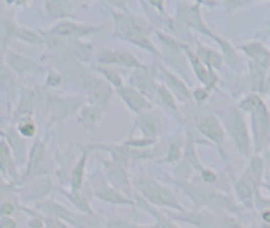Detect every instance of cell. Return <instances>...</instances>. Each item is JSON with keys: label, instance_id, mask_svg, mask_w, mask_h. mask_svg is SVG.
Here are the masks:
<instances>
[{"label": "cell", "instance_id": "obj_1", "mask_svg": "<svg viewBox=\"0 0 270 228\" xmlns=\"http://www.w3.org/2000/svg\"><path fill=\"white\" fill-rule=\"evenodd\" d=\"M113 22H114V31L113 37L119 39L122 42L130 43L138 48L150 52L156 57H163V55L158 51L153 42H151V33L154 32L155 27L150 24L147 20L142 17L134 16L131 13L121 12V11L109 8Z\"/></svg>", "mask_w": 270, "mask_h": 228}, {"label": "cell", "instance_id": "obj_2", "mask_svg": "<svg viewBox=\"0 0 270 228\" xmlns=\"http://www.w3.org/2000/svg\"><path fill=\"white\" fill-rule=\"evenodd\" d=\"M135 187H137L135 193L139 194L151 206H162L178 210V211H184L175 193H172L169 187L160 183L149 174H140L135 182Z\"/></svg>", "mask_w": 270, "mask_h": 228}, {"label": "cell", "instance_id": "obj_3", "mask_svg": "<svg viewBox=\"0 0 270 228\" xmlns=\"http://www.w3.org/2000/svg\"><path fill=\"white\" fill-rule=\"evenodd\" d=\"M238 109L251 113L256 150L264 149L270 139V114L264 101L257 96H248L240 102Z\"/></svg>", "mask_w": 270, "mask_h": 228}, {"label": "cell", "instance_id": "obj_4", "mask_svg": "<svg viewBox=\"0 0 270 228\" xmlns=\"http://www.w3.org/2000/svg\"><path fill=\"white\" fill-rule=\"evenodd\" d=\"M81 85L85 90L86 100L89 105L98 106L105 110L110 105L113 97H114V88L103 78H99L92 73L84 72L79 77Z\"/></svg>", "mask_w": 270, "mask_h": 228}, {"label": "cell", "instance_id": "obj_5", "mask_svg": "<svg viewBox=\"0 0 270 228\" xmlns=\"http://www.w3.org/2000/svg\"><path fill=\"white\" fill-rule=\"evenodd\" d=\"M200 6L201 3H199V2H179V3H176L175 19L187 28L204 33V35L216 42L219 39V36L213 32L212 29L206 26V23L204 22Z\"/></svg>", "mask_w": 270, "mask_h": 228}, {"label": "cell", "instance_id": "obj_6", "mask_svg": "<svg viewBox=\"0 0 270 228\" xmlns=\"http://www.w3.org/2000/svg\"><path fill=\"white\" fill-rule=\"evenodd\" d=\"M51 170L52 159L47 143L41 138H36L29 151L28 164H27V170L23 179L31 182L37 178L47 177Z\"/></svg>", "mask_w": 270, "mask_h": 228}, {"label": "cell", "instance_id": "obj_7", "mask_svg": "<svg viewBox=\"0 0 270 228\" xmlns=\"http://www.w3.org/2000/svg\"><path fill=\"white\" fill-rule=\"evenodd\" d=\"M225 133L232 137L237 150L244 155H248L251 151V135H249L248 126L245 122L241 110L238 108H233L228 112L222 123Z\"/></svg>", "mask_w": 270, "mask_h": 228}, {"label": "cell", "instance_id": "obj_8", "mask_svg": "<svg viewBox=\"0 0 270 228\" xmlns=\"http://www.w3.org/2000/svg\"><path fill=\"white\" fill-rule=\"evenodd\" d=\"M89 186L92 190V195L98 198L99 200L111 203V204H119V206H134L135 204V200L133 198L124 195L123 193L118 191L109 184L105 175L102 173V169H98L90 175Z\"/></svg>", "mask_w": 270, "mask_h": 228}, {"label": "cell", "instance_id": "obj_9", "mask_svg": "<svg viewBox=\"0 0 270 228\" xmlns=\"http://www.w3.org/2000/svg\"><path fill=\"white\" fill-rule=\"evenodd\" d=\"M105 26H95V24H82V23H76L72 20H61L56 23L52 28L48 29L45 35L57 37L61 40H68V42H77L89 35L99 33L103 31Z\"/></svg>", "mask_w": 270, "mask_h": 228}, {"label": "cell", "instance_id": "obj_10", "mask_svg": "<svg viewBox=\"0 0 270 228\" xmlns=\"http://www.w3.org/2000/svg\"><path fill=\"white\" fill-rule=\"evenodd\" d=\"M194 126L196 129L199 134L210 142L212 146H217L221 153L222 158H225L224 154V143H225V129L220 122L217 117L212 116V114H203L195 118Z\"/></svg>", "mask_w": 270, "mask_h": 228}, {"label": "cell", "instance_id": "obj_11", "mask_svg": "<svg viewBox=\"0 0 270 228\" xmlns=\"http://www.w3.org/2000/svg\"><path fill=\"white\" fill-rule=\"evenodd\" d=\"M99 162H101L102 166V173L105 175L109 184L134 199L135 193H134V187L130 180L129 170L117 164L111 159H108V158H99Z\"/></svg>", "mask_w": 270, "mask_h": 228}, {"label": "cell", "instance_id": "obj_12", "mask_svg": "<svg viewBox=\"0 0 270 228\" xmlns=\"http://www.w3.org/2000/svg\"><path fill=\"white\" fill-rule=\"evenodd\" d=\"M86 98L84 97H63L52 94L48 98V108H49V125L63 122L64 119L81 109Z\"/></svg>", "mask_w": 270, "mask_h": 228}, {"label": "cell", "instance_id": "obj_13", "mask_svg": "<svg viewBox=\"0 0 270 228\" xmlns=\"http://www.w3.org/2000/svg\"><path fill=\"white\" fill-rule=\"evenodd\" d=\"M159 71L155 65H144L140 69H134L130 74V84L150 101L154 100L158 93L159 84L156 82Z\"/></svg>", "mask_w": 270, "mask_h": 228}, {"label": "cell", "instance_id": "obj_14", "mask_svg": "<svg viewBox=\"0 0 270 228\" xmlns=\"http://www.w3.org/2000/svg\"><path fill=\"white\" fill-rule=\"evenodd\" d=\"M184 55L187 57V61L190 63L192 71H194L195 76L201 84L203 87L206 88L208 90H212L213 88L216 87V84L219 82V76L215 71H210L205 65L201 63V60L197 57L196 52L191 47H185L184 48Z\"/></svg>", "mask_w": 270, "mask_h": 228}, {"label": "cell", "instance_id": "obj_15", "mask_svg": "<svg viewBox=\"0 0 270 228\" xmlns=\"http://www.w3.org/2000/svg\"><path fill=\"white\" fill-rule=\"evenodd\" d=\"M115 93L134 114L139 116L142 113L149 112L151 108V101L131 85H123L119 89H115Z\"/></svg>", "mask_w": 270, "mask_h": 228}, {"label": "cell", "instance_id": "obj_16", "mask_svg": "<svg viewBox=\"0 0 270 228\" xmlns=\"http://www.w3.org/2000/svg\"><path fill=\"white\" fill-rule=\"evenodd\" d=\"M158 71L163 80L162 82L164 84L165 87H167V89L174 94L176 100L180 101V102H188V101L192 100V92L190 90L187 84L181 80L179 76L172 73L170 69L163 67L162 64L158 65Z\"/></svg>", "mask_w": 270, "mask_h": 228}, {"label": "cell", "instance_id": "obj_17", "mask_svg": "<svg viewBox=\"0 0 270 228\" xmlns=\"http://www.w3.org/2000/svg\"><path fill=\"white\" fill-rule=\"evenodd\" d=\"M84 148L88 150H102L110 155V159L119 166L129 170V164L131 161V148L121 142V143H88Z\"/></svg>", "mask_w": 270, "mask_h": 228}, {"label": "cell", "instance_id": "obj_18", "mask_svg": "<svg viewBox=\"0 0 270 228\" xmlns=\"http://www.w3.org/2000/svg\"><path fill=\"white\" fill-rule=\"evenodd\" d=\"M242 51L245 52V55L251 57L253 73L257 76L258 84H261L262 82V78H264L265 76V72H266L267 69V64H269V52L261 44L244 45V47H242Z\"/></svg>", "mask_w": 270, "mask_h": 228}, {"label": "cell", "instance_id": "obj_19", "mask_svg": "<svg viewBox=\"0 0 270 228\" xmlns=\"http://www.w3.org/2000/svg\"><path fill=\"white\" fill-rule=\"evenodd\" d=\"M135 129H138L140 132V137L149 139V141L156 142L158 141L159 134V119L155 114L150 112H144L137 117L135 119Z\"/></svg>", "mask_w": 270, "mask_h": 228}, {"label": "cell", "instance_id": "obj_20", "mask_svg": "<svg viewBox=\"0 0 270 228\" xmlns=\"http://www.w3.org/2000/svg\"><path fill=\"white\" fill-rule=\"evenodd\" d=\"M103 118V109L94 105H84L77 116V122L88 132H95Z\"/></svg>", "mask_w": 270, "mask_h": 228}, {"label": "cell", "instance_id": "obj_21", "mask_svg": "<svg viewBox=\"0 0 270 228\" xmlns=\"http://www.w3.org/2000/svg\"><path fill=\"white\" fill-rule=\"evenodd\" d=\"M6 63L12 68L13 71L17 72L19 74L31 73V72H44L45 68L36 63L32 58L26 57V56L17 55L15 52H11L7 55Z\"/></svg>", "mask_w": 270, "mask_h": 228}, {"label": "cell", "instance_id": "obj_22", "mask_svg": "<svg viewBox=\"0 0 270 228\" xmlns=\"http://www.w3.org/2000/svg\"><path fill=\"white\" fill-rule=\"evenodd\" d=\"M235 190H236V194H237L238 196V199L241 200L245 206L249 207V209L253 207L254 190L256 189H254V184L253 182H252L251 174H249L248 170L245 171L242 177H240L237 180H236Z\"/></svg>", "mask_w": 270, "mask_h": 228}, {"label": "cell", "instance_id": "obj_23", "mask_svg": "<svg viewBox=\"0 0 270 228\" xmlns=\"http://www.w3.org/2000/svg\"><path fill=\"white\" fill-rule=\"evenodd\" d=\"M0 173L6 178L17 179V169L11 153V146L4 139L0 141Z\"/></svg>", "mask_w": 270, "mask_h": 228}, {"label": "cell", "instance_id": "obj_24", "mask_svg": "<svg viewBox=\"0 0 270 228\" xmlns=\"http://www.w3.org/2000/svg\"><path fill=\"white\" fill-rule=\"evenodd\" d=\"M89 153L90 150L84 148L82 154L77 159L73 169H72V173H70V187H72V191H78L85 184L86 163H88V155H89Z\"/></svg>", "mask_w": 270, "mask_h": 228}, {"label": "cell", "instance_id": "obj_25", "mask_svg": "<svg viewBox=\"0 0 270 228\" xmlns=\"http://www.w3.org/2000/svg\"><path fill=\"white\" fill-rule=\"evenodd\" d=\"M197 57L200 58L201 63L205 65L210 71H215L216 69H220L222 67V61H224V58H222V55L220 52L215 51L212 48H208L205 45L197 44V49L196 51Z\"/></svg>", "mask_w": 270, "mask_h": 228}, {"label": "cell", "instance_id": "obj_26", "mask_svg": "<svg viewBox=\"0 0 270 228\" xmlns=\"http://www.w3.org/2000/svg\"><path fill=\"white\" fill-rule=\"evenodd\" d=\"M8 31H10V35H13L15 37L23 40V42L28 43V44H32V45L47 44L45 37L43 36V33L36 32L35 29L16 26V24H10V26H8Z\"/></svg>", "mask_w": 270, "mask_h": 228}, {"label": "cell", "instance_id": "obj_27", "mask_svg": "<svg viewBox=\"0 0 270 228\" xmlns=\"http://www.w3.org/2000/svg\"><path fill=\"white\" fill-rule=\"evenodd\" d=\"M33 108H35V94L31 89H23L22 98H20L19 106L16 110L15 118L17 122L24 121V119L32 118L33 114Z\"/></svg>", "mask_w": 270, "mask_h": 228}, {"label": "cell", "instance_id": "obj_28", "mask_svg": "<svg viewBox=\"0 0 270 228\" xmlns=\"http://www.w3.org/2000/svg\"><path fill=\"white\" fill-rule=\"evenodd\" d=\"M74 4V2H45V10L49 16L61 22L72 16Z\"/></svg>", "mask_w": 270, "mask_h": 228}, {"label": "cell", "instance_id": "obj_29", "mask_svg": "<svg viewBox=\"0 0 270 228\" xmlns=\"http://www.w3.org/2000/svg\"><path fill=\"white\" fill-rule=\"evenodd\" d=\"M60 191L64 195L67 196L70 202L73 203L77 209L81 210V211L85 212V214H88V215L94 216V212H93L92 207H90L89 199H88V196H86L84 187L81 190H78V191H72V190H70V191H65L64 189H61Z\"/></svg>", "mask_w": 270, "mask_h": 228}, {"label": "cell", "instance_id": "obj_30", "mask_svg": "<svg viewBox=\"0 0 270 228\" xmlns=\"http://www.w3.org/2000/svg\"><path fill=\"white\" fill-rule=\"evenodd\" d=\"M184 142H183V138H176L170 141L169 148H167V154H165V158L163 159L162 162H165V163H179L183 159V153H184Z\"/></svg>", "mask_w": 270, "mask_h": 228}, {"label": "cell", "instance_id": "obj_31", "mask_svg": "<svg viewBox=\"0 0 270 228\" xmlns=\"http://www.w3.org/2000/svg\"><path fill=\"white\" fill-rule=\"evenodd\" d=\"M52 189V180L48 177L37 178L35 180L28 182V190L31 196L33 198H40L49 193V190Z\"/></svg>", "mask_w": 270, "mask_h": 228}, {"label": "cell", "instance_id": "obj_32", "mask_svg": "<svg viewBox=\"0 0 270 228\" xmlns=\"http://www.w3.org/2000/svg\"><path fill=\"white\" fill-rule=\"evenodd\" d=\"M69 51L77 58H79L81 61L88 63L90 60V57H92L93 45L89 44V43L79 42V40H77V42H69Z\"/></svg>", "mask_w": 270, "mask_h": 228}, {"label": "cell", "instance_id": "obj_33", "mask_svg": "<svg viewBox=\"0 0 270 228\" xmlns=\"http://www.w3.org/2000/svg\"><path fill=\"white\" fill-rule=\"evenodd\" d=\"M117 57H118V64L121 67L130 68V69H140L144 67L142 61L137 56L131 53L130 51H124V49H117Z\"/></svg>", "mask_w": 270, "mask_h": 228}, {"label": "cell", "instance_id": "obj_34", "mask_svg": "<svg viewBox=\"0 0 270 228\" xmlns=\"http://www.w3.org/2000/svg\"><path fill=\"white\" fill-rule=\"evenodd\" d=\"M41 207L51 215V218L67 219V220H72V218H73L70 211H68L65 207H63L54 200H45L44 203H41Z\"/></svg>", "mask_w": 270, "mask_h": 228}, {"label": "cell", "instance_id": "obj_35", "mask_svg": "<svg viewBox=\"0 0 270 228\" xmlns=\"http://www.w3.org/2000/svg\"><path fill=\"white\" fill-rule=\"evenodd\" d=\"M156 97H158L159 101H160V102H162L163 105L167 108V109H170L174 113L178 112V100L175 98L174 94H172L171 92L167 89V87H165L163 82L159 84Z\"/></svg>", "mask_w": 270, "mask_h": 228}, {"label": "cell", "instance_id": "obj_36", "mask_svg": "<svg viewBox=\"0 0 270 228\" xmlns=\"http://www.w3.org/2000/svg\"><path fill=\"white\" fill-rule=\"evenodd\" d=\"M97 69H98V72H101V73L103 74L105 80L108 81L114 89H119V88L124 85L121 73H119L114 67H102V65H98Z\"/></svg>", "mask_w": 270, "mask_h": 228}, {"label": "cell", "instance_id": "obj_37", "mask_svg": "<svg viewBox=\"0 0 270 228\" xmlns=\"http://www.w3.org/2000/svg\"><path fill=\"white\" fill-rule=\"evenodd\" d=\"M97 61H98V64L102 65V67H114V65H117V49H101V51L98 52V56H97Z\"/></svg>", "mask_w": 270, "mask_h": 228}, {"label": "cell", "instance_id": "obj_38", "mask_svg": "<svg viewBox=\"0 0 270 228\" xmlns=\"http://www.w3.org/2000/svg\"><path fill=\"white\" fill-rule=\"evenodd\" d=\"M17 133L24 138H32L37 133V126L32 118L17 122Z\"/></svg>", "mask_w": 270, "mask_h": 228}, {"label": "cell", "instance_id": "obj_39", "mask_svg": "<svg viewBox=\"0 0 270 228\" xmlns=\"http://www.w3.org/2000/svg\"><path fill=\"white\" fill-rule=\"evenodd\" d=\"M8 82H10V71L4 61L3 48L0 47V88L6 87Z\"/></svg>", "mask_w": 270, "mask_h": 228}, {"label": "cell", "instance_id": "obj_40", "mask_svg": "<svg viewBox=\"0 0 270 228\" xmlns=\"http://www.w3.org/2000/svg\"><path fill=\"white\" fill-rule=\"evenodd\" d=\"M61 82H63V76H61L60 72L54 71V69L48 72L47 78H45V85L47 87L58 88L61 85Z\"/></svg>", "mask_w": 270, "mask_h": 228}, {"label": "cell", "instance_id": "obj_41", "mask_svg": "<svg viewBox=\"0 0 270 228\" xmlns=\"http://www.w3.org/2000/svg\"><path fill=\"white\" fill-rule=\"evenodd\" d=\"M199 175H200V179L204 184H213L217 182V174L210 167H203Z\"/></svg>", "mask_w": 270, "mask_h": 228}, {"label": "cell", "instance_id": "obj_42", "mask_svg": "<svg viewBox=\"0 0 270 228\" xmlns=\"http://www.w3.org/2000/svg\"><path fill=\"white\" fill-rule=\"evenodd\" d=\"M210 94L211 90H208L206 88H197V89H195L194 92H192V100H195L199 103H203L210 98Z\"/></svg>", "mask_w": 270, "mask_h": 228}, {"label": "cell", "instance_id": "obj_43", "mask_svg": "<svg viewBox=\"0 0 270 228\" xmlns=\"http://www.w3.org/2000/svg\"><path fill=\"white\" fill-rule=\"evenodd\" d=\"M109 228H158V225H151V227H142V225L131 224L129 222H123V220H113L109 223Z\"/></svg>", "mask_w": 270, "mask_h": 228}, {"label": "cell", "instance_id": "obj_44", "mask_svg": "<svg viewBox=\"0 0 270 228\" xmlns=\"http://www.w3.org/2000/svg\"><path fill=\"white\" fill-rule=\"evenodd\" d=\"M150 7H153V10L158 12L159 15H165V3L164 2H147Z\"/></svg>", "mask_w": 270, "mask_h": 228}, {"label": "cell", "instance_id": "obj_45", "mask_svg": "<svg viewBox=\"0 0 270 228\" xmlns=\"http://www.w3.org/2000/svg\"><path fill=\"white\" fill-rule=\"evenodd\" d=\"M13 211H15V207H13L12 203L10 202H4L3 204L0 206V215L10 216Z\"/></svg>", "mask_w": 270, "mask_h": 228}, {"label": "cell", "instance_id": "obj_46", "mask_svg": "<svg viewBox=\"0 0 270 228\" xmlns=\"http://www.w3.org/2000/svg\"><path fill=\"white\" fill-rule=\"evenodd\" d=\"M47 225L48 228H68L67 225L61 222L60 219H56V218H48Z\"/></svg>", "mask_w": 270, "mask_h": 228}, {"label": "cell", "instance_id": "obj_47", "mask_svg": "<svg viewBox=\"0 0 270 228\" xmlns=\"http://www.w3.org/2000/svg\"><path fill=\"white\" fill-rule=\"evenodd\" d=\"M0 228H16V223L10 216H3L0 220Z\"/></svg>", "mask_w": 270, "mask_h": 228}, {"label": "cell", "instance_id": "obj_48", "mask_svg": "<svg viewBox=\"0 0 270 228\" xmlns=\"http://www.w3.org/2000/svg\"><path fill=\"white\" fill-rule=\"evenodd\" d=\"M28 225H29V228H41L43 222L40 220V219H32V220H29Z\"/></svg>", "mask_w": 270, "mask_h": 228}, {"label": "cell", "instance_id": "obj_49", "mask_svg": "<svg viewBox=\"0 0 270 228\" xmlns=\"http://www.w3.org/2000/svg\"><path fill=\"white\" fill-rule=\"evenodd\" d=\"M264 219L265 220H266V222H270V211H266V212H264Z\"/></svg>", "mask_w": 270, "mask_h": 228}, {"label": "cell", "instance_id": "obj_50", "mask_svg": "<svg viewBox=\"0 0 270 228\" xmlns=\"http://www.w3.org/2000/svg\"><path fill=\"white\" fill-rule=\"evenodd\" d=\"M0 135H2V137H4V132L2 130V129H0Z\"/></svg>", "mask_w": 270, "mask_h": 228}]
</instances>
